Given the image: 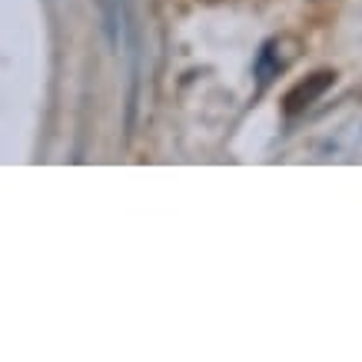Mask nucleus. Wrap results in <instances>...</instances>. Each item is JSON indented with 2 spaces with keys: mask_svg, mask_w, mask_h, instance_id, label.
<instances>
[{
  "mask_svg": "<svg viewBox=\"0 0 362 362\" xmlns=\"http://www.w3.org/2000/svg\"><path fill=\"white\" fill-rule=\"evenodd\" d=\"M332 83H336V70H319V74L306 77L296 90H289V97H286V113H299V110H306V107H313Z\"/></svg>",
  "mask_w": 362,
  "mask_h": 362,
  "instance_id": "nucleus-1",
  "label": "nucleus"
},
{
  "mask_svg": "<svg viewBox=\"0 0 362 362\" xmlns=\"http://www.w3.org/2000/svg\"><path fill=\"white\" fill-rule=\"evenodd\" d=\"M256 74H259V80H269V74H273V44L263 47V54H259V60H256Z\"/></svg>",
  "mask_w": 362,
  "mask_h": 362,
  "instance_id": "nucleus-2",
  "label": "nucleus"
}]
</instances>
